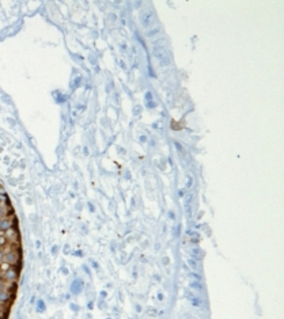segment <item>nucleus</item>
Listing matches in <instances>:
<instances>
[]
</instances>
